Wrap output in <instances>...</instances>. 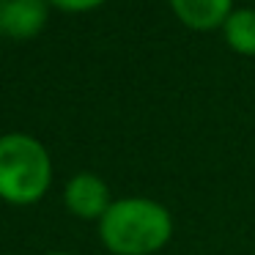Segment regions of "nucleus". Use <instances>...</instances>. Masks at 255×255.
Returning a JSON list of instances; mask_svg holds the SVG:
<instances>
[{"label":"nucleus","mask_w":255,"mask_h":255,"mask_svg":"<svg viewBox=\"0 0 255 255\" xmlns=\"http://www.w3.org/2000/svg\"><path fill=\"white\" fill-rule=\"evenodd\" d=\"M170 236V211L151 198H118L99 220V239L113 255H154Z\"/></svg>","instance_id":"1"},{"label":"nucleus","mask_w":255,"mask_h":255,"mask_svg":"<svg viewBox=\"0 0 255 255\" xmlns=\"http://www.w3.org/2000/svg\"><path fill=\"white\" fill-rule=\"evenodd\" d=\"M52 184V159L41 140L25 132L0 134V200L33 206Z\"/></svg>","instance_id":"2"},{"label":"nucleus","mask_w":255,"mask_h":255,"mask_svg":"<svg viewBox=\"0 0 255 255\" xmlns=\"http://www.w3.org/2000/svg\"><path fill=\"white\" fill-rule=\"evenodd\" d=\"M63 203H66L69 214L80 217V220H96L99 222L105 217V211L110 209V187L102 176L96 173H77L66 181L63 187Z\"/></svg>","instance_id":"3"},{"label":"nucleus","mask_w":255,"mask_h":255,"mask_svg":"<svg viewBox=\"0 0 255 255\" xmlns=\"http://www.w3.org/2000/svg\"><path fill=\"white\" fill-rule=\"evenodd\" d=\"M47 0H0V30L14 41L36 39L50 19Z\"/></svg>","instance_id":"4"},{"label":"nucleus","mask_w":255,"mask_h":255,"mask_svg":"<svg viewBox=\"0 0 255 255\" xmlns=\"http://www.w3.org/2000/svg\"><path fill=\"white\" fill-rule=\"evenodd\" d=\"M170 11L189 30H217L233 11V0H167Z\"/></svg>","instance_id":"5"},{"label":"nucleus","mask_w":255,"mask_h":255,"mask_svg":"<svg viewBox=\"0 0 255 255\" xmlns=\"http://www.w3.org/2000/svg\"><path fill=\"white\" fill-rule=\"evenodd\" d=\"M220 30L236 55L255 58V8H233Z\"/></svg>","instance_id":"6"},{"label":"nucleus","mask_w":255,"mask_h":255,"mask_svg":"<svg viewBox=\"0 0 255 255\" xmlns=\"http://www.w3.org/2000/svg\"><path fill=\"white\" fill-rule=\"evenodd\" d=\"M47 3L66 14H85V11H94V8L105 6L107 0H47Z\"/></svg>","instance_id":"7"},{"label":"nucleus","mask_w":255,"mask_h":255,"mask_svg":"<svg viewBox=\"0 0 255 255\" xmlns=\"http://www.w3.org/2000/svg\"><path fill=\"white\" fill-rule=\"evenodd\" d=\"M47 255H69V253H58V250H55V253H47Z\"/></svg>","instance_id":"8"},{"label":"nucleus","mask_w":255,"mask_h":255,"mask_svg":"<svg viewBox=\"0 0 255 255\" xmlns=\"http://www.w3.org/2000/svg\"><path fill=\"white\" fill-rule=\"evenodd\" d=\"M6 255H11V253H6Z\"/></svg>","instance_id":"9"},{"label":"nucleus","mask_w":255,"mask_h":255,"mask_svg":"<svg viewBox=\"0 0 255 255\" xmlns=\"http://www.w3.org/2000/svg\"><path fill=\"white\" fill-rule=\"evenodd\" d=\"M0 33H3V30H0Z\"/></svg>","instance_id":"10"}]
</instances>
